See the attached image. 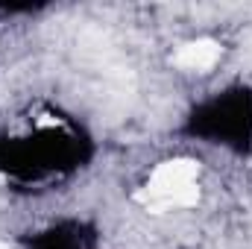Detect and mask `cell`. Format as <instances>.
<instances>
[{
	"instance_id": "6da1fadb",
	"label": "cell",
	"mask_w": 252,
	"mask_h": 249,
	"mask_svg": "<svg viewBox=\"0 0 252 249\" xmlns=\"http://www.w3.org/2000/svg\"><path fill=\"white\" fill-rule=\"evenodd\" d=\"M199 167L190 158H173L164 161L153 170L147 187L141 190V202L153 211H167V208H190L199 199L196 187Z\"/></svg>"
},
{
	"instance_id": "7a4b0ae2",
	"label": "cell",
	"mask_w": 252,
	"mask_h": 249,
	"mask_svg": "<svg viewBox=\"0 0 252 249\" xmlns=\"http://www.w3.org/2000/svg\"><path fill=\"white\" fill-rule=\"evenodd\" d=\"M220 59V44L211 41V38H196V41H188L176 50L173 62L179 64L182 70H208L214 67Z\"/></svg>"
},
{
	"instance_id": "3957f363",
	"label": "cell",
	"mask_w": 252,
	"mask_h": 249,
	"mask_svg": "<svg viewBox=\"0 0 252 249\" xmlns=\"http://www.w3.org/2000/svg\"><path fill=\"white\" fill-rule=\"evenodd\" d=\"M0 249H9V247H6V244H0Z\"/></svg>"
}]
</instances>
